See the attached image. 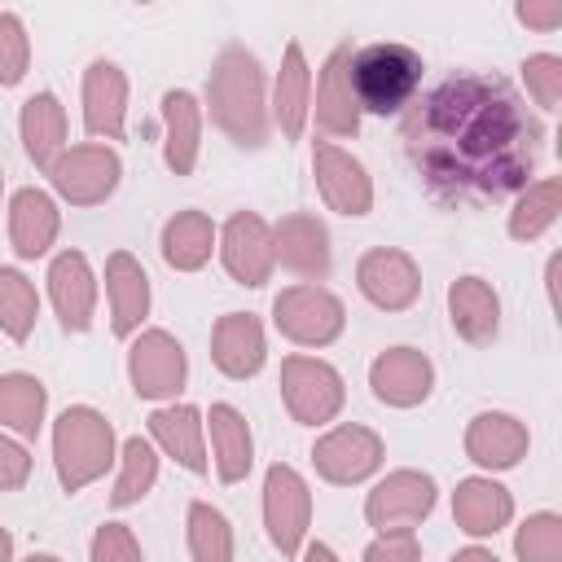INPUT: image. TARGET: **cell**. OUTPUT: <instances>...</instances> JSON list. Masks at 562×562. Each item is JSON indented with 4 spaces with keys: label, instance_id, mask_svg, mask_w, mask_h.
Instances as JSON below:
<instances>
[{
    "label": "cell",
    "instance_id": "cell-1",
    "mask_svg": "<svg viewBox=\"0 0 562 562\" xmlns=\"http://www.w3.org/2000/svg\"><path fill=\"white\" fill-rule=\"evenodd\" d=\"M400 140L439 202H501L531 184L540 123L501 75L461 70L413 97Z\"/></svg>",
    "mask_w": 562,
    "mask_h": 562
},
{
    "label": "cell",
    "instance_id": "cell-2",
    "mask_svg": "<svg viewBox=\"0 0 562 562\" xmlns=\"http://www.w3.org/2000/svg\"><path fill=\"white\" fill-rule=\"evenodd\" d=\"M206 97H211V119L237 145H250V149L263 145L268 119H263V75H259V57L255 53H246L241 44H228L215 57Z\"/></svg>",
    "mask_w": 562,
    "mask_h": 562
},
{
    "label": "cell",
    "instance_id": "cell-3",
    "mask_svg": "<svg viewBox=\"0 0 562 562\" xmlns=\"http://www.w3.org/2000/svg\"><path fill=\"white\" fill-rule=\"evenodd\" d=\"M422 53L395 40H378L351 53L347 61V83L360 110L369 114H400L404 105H413L417 88H422Z\"/></svg>",
    "mask_w": 562,
    "mask_h": 562
},
{
    "label": "cell",
    "instance_id": "cell-4",
    "mask_svg": "<svg viewBox=\"0 0 562 562\" xmlns=\"http://www.w3.org/2000/svg\"><path fill=\"white\" fill-rule=\"evenodd\" d=\"M53 457H57L61 487L66 492H79L114 457V430H110V422L101 413L83 408V404L79 408H66L57 417V430H53Z\"/></svg>",
    "mask_w": 562,
    "mask_h": 562
},
{
    "label": "cell",
    "instance_id": "cell-5",
    "mask_svg": "<svg viewBox=\"0 0 562 562\" xmlns=\"http://www.w3.org/2000/svg\"><path fill=\"white\" fill-rule=\"evenodd\" d=\"M272 312H277V329L294 342H307V347L334 342L342 334V303L329 290H316V285L281 290Z\"/></svg>",
    "mask_w": 562,
    "mask_h": 562
},
{
    "label": "cell",
    "instance_id": "cell-6",
    "mask_svg": "<svg viewBox=\"0 0 562 562\" xmlns=\"http://www.w3.org/2000/svg\"><path fill=\"white\" fill-rule=\"evenodd\" d=\"M281 395L290 404V413L303 426L329 422L342 404V378L325 364V360H307V356H290L281 364Z\"/></svg>",
    "mask_w": 562,
    "mask_h": 562
},
{
    "label": "cell",
    "instance_id": "cell-7",
    "mask_svg": "<svg viewBox=\"0 0 562 562\" xmlns=\"http://www.w3.org/2000/svg\"><path fill=\"white\" fill-rule=\"evenodd\" d=\"M435 505V483L430 474H417V470H395L386 474L369 501H364V514L373 527L382 531H413V522H422Z\"/></svg>",
    "mask_w": 562,
    "mask_h": 562
},
{
    "label": "cell",
    "instance_id": "cell-8",
    "mask_svg": "<svg viewBox=\"0 0 562 562\" xmlns=\"http://www.w3.org/2000/svg\"><path fill=\"white\" fill-rule=\"evenodd\" d=\"M307 514H312V496H307V483L299 479V470L272 465L263 479V522L281 553H299Z\"/></svg>",
    "mask_w": 562,
    "mask_h": 562
},
{
    "label": "cell",
    "instance_id": "cell-9",
    "mask_svg": "<svg viewBox=\"0 0 562 562\" xmlns=\"http://www.w3.org/2000/svg\"><path fill=\"white\" fill-rule=\"evenodd\" d=\"M127 369H132L136 395L162 400V395H176L180 382H184V351H180V342H176L171 334L149 329V334H140V338L132 342Z\"/></svg>",
    "mask_w": 562,
    "mask_h": 562
},
{
    "label": "cell",
    "instance_id": "cell-10",
    "mask_svg": "<svg viewBox=\"0 0 562 562\" xmlns=\"http://www.w3.org/2000/svg\"><path fill=\"white\" fill-rule=\"evenodd\" d=\"M382 465V439L364 426H338L316 443V470L329 483H360Z\"/></svg>",
    "mask_w": 562,
    "mask_h": 562
},
{
    "label": "cell",
    "instance_id": "cell-11",
    "mask_svg": "<svg viewBox=\"0 0 562 562\" xmlns=\"http://www.w3.org/2000/svg\"><path fill=\"white\" fill-rule=\"evenodd\" d=\"M53 184L70 202H101L119 184V158L101 145H79L53 162Z\"/></svg>",
    "mask_w": 562,
    "mask_h": 562
},
{
    "label": "cell",
    "instance_id": "cell-12",
    "mask_svg": "<svg viewBox=\"0 0 562 562\" xmlns=\"http://www.w3.org/2000/svg\"><path fill=\"white\" fill-rule=\"evenodd\" d=\"M272 237L268 224L250 211H237L224 228V268L241 281V285H263L272 272Z\"/></svg>",
    "mask_w": 562,
    "mask_h": 562
},
{
    "label": "cell",
    "instance_id": "cell-13",
    "mask_svg": "<svg viewBox=\"0 0 562 562\" xmlns=\"http://www.w3.org/2000/svg\"><path fill=\"white\" fill-rule=\"evenodd\" d=\"M316 184H321L325 202L334 211H342V215H364L369 202H373L364 167L351 154H342L338 145H329V140L316 145Z\"/></svg>",
    "mask_w": 562,
    "mask_h": 562
},
{
    "label": "cell",
    "instance_id": "cell-14",
    "mask_svg": "<svg viewBox=\"0 0 562 562\" xmlns=\"http://www.w3.org/2000/svg\"><path fill=\"white\" fill-rule=\"evenodd\" d=\"M123 110H127V79L114 61H92L83 75V123L92 136L119 140L123 136Z\"/></svg>",
    "mask_w": 562,
    "mask_h": 562
},
{
    "label": "cell",
    "instance_id": "cell-15",
    "mask_svg": "<svg viewBox=\"0 0 562 562\" xmlns=\"http://www.w3.org/2000/svg\"><path fill=\"white\" fill-rule=\"evenodd\" d=\"M417 285H422L417 281V268L400 250H369L360 259V290H364L369 303H378L386 312L408 307L417 299Z\"/></svg>",
    "mask_w": 562,
    "mask_h": 562
},
{
    "label": "cell",
    "instance_id": "cell-16",
    "mask_svg": "<svg viewBox=\"0 0 562 562\" xmlns=\"http://www.w3.org/2000/svg\"><path fill=\"white\" fill-rule=\"evenodd\" d=\"M369 382H373L378 400L408 408V404L430 395V360L422 351H413V347H391L386 356L373 360Z\"/></svg>",
    "mask_w": 562,
    "mask_h": 562
},
{
    "label": "cell",
    "instance_id": "cell-17",
    "mask_svg": "<svg viewBox=\"0 0 562 562\" xmlns=\"http://www.w3.org/2000/svg\"><path fill=\"white\" fill-rule=\"evenodd\" d=\"M347 61H351V48L338 44L321 70V83H316V123L334 136H356V127H360V105H356L351 83H347Z\"/></svg>",
    "mask_w": 562,
    "mask_h": 562
},
{
    "label": "cell",
    "instance_id": "cell-18",
    "mask_svg": "<svg viewBox=\"0 0 562 562\" xmlns=\"http://www.w3.org/2000/svg\"><path fill=\"white\" fill-rule=\"evenodd\" d=\"M48 285H53V303H57V316L66 329H88L92 325V272H88V259L79 250H66L53 259L48 268Z\"/></svg>",
    "mask_w": 562,
    "mask_h": 562
},
{
    "label": "cell",
    "instance_id": "cell-19",
    "mask_svg": "<svg viewBox=\"0 0 562 562\" xmlns=\"http://www.w3.org/2000/svg\"><path fill=\"white\" fill-rule=\"evenodd\" d=\"M272 255L303 272V277H325L329 272V237H325V224L312 220V215H290L277 224V246Z\"/></svg>",
    "mask_w": 562,
    "mask_h": 562
},
{
    "label": "cell",
    "instance_id": "cell-20",
    "mask_svg": "<svg viewBox=\"0 0 562 562\" xmlns=\"http://www.w3.org/2000/svg\"><path fill=\"white\" fill-rule=\"evenodd\" d=\"M105 285H110L114 334H132L145 321V312H149V277H145V268L127 250H119L105 263Z\"/></svg>",
    "mask_w": 562,
    "mask_h": 562
},
{
    "label": "cell",
    "instance_id": "cell-21",
    "mask_svg": "<svg viewBox=\"0 0 562 562\" xmlns=\"http://www.w3.org/2000/svg\"><path fill=\"white\" fill-rule=\"evenodd\" d=\"M211 356H215V364H220L228 378H250V373H259V364H263V329H259V321H255V316H241V312H228V316L215 325Z\"/></svg>",
    "mask_w": 562,
    "mask_h": 562
},
{
    "label": "cell",
    "instance_id": "cell-22",
    "mask_svg": "<svg viewBox=\"0 0 562 562\" xmlns=\"http://www.w3.org/2000/svg\"><path fill=\"white\" fill-rule=\"evenodd\" d=\"M452 514H457L461 531H470V536H492V531H501V527L509 522L514 501H509V492H505L501 483H492V479H465V483H457Z\"/></svg>",
    "mask_w": 562,
    "mask_h": 562
},
{
    "label": "cell",
    "instance_id": "cell-23",
    "mask_svg": "<svg viewBox=\"0 0 562 562\" xmlns=\"http://www.w3.org/2000/svg\"><path fill=\"white\" fill-rule=\"evenodd\" d=\"M9 233H13V250L22 259L44 255L53 246V237H57V206L48 202V193L18 189L13 193V211H9Z\"/></svg>",
    "mask_w": 562,
    "mask_h": 562
},
{
    "label": "cell",
    "instance_id": "cell-24",
    "mask_svg": "<svg viewBox=\"0 0 562 562\" xmlns=\"http://www.w3.org/2000/svg\"><path fill=\"white\" fill-rule=\"evenodd\" d=\"M465 452H470L479 465L505 470V465H514V461L527 452V430H522L509 413H483V417L470 422Z\"/></svg>",
    "mask_w": 562,
    "mask_h": 562
},
{
    "label": "cell",
    "instance_id": "cell-25",
    "mask_svg": "<svg viewBox=\"0 0 562 562\" xmlns=\"http://www.w3.org/2000/svg\"><path fill=\"white\" fill-rule=\"evenodd\" d=\"M448 307H452V325H457L461 338H470V342L496 338L501 303H496V294H492V285L483 277H461L448 290Z\"/></svg>",
    "mask_w": 562,
    "mask_h": 562
},
{
    "label": "cell",
    "instance_id": "cell-26",
    "mask_svg": "<svg viewBox=\"0 0 562 562\" xmlns=\"http://www.w3.org/2000/svg\"><path fill=\"white\" fill-rule=\"evenodd\" d=\"M149 430L154 439L193 474L206 470V457H202V413L193 404H176V408H158L149 417Z\"/></svg>",
    "mask_w": 562,
    "mask_h": 562
},
{
    "label": "cell",
    "instance_id": "cell-27",
    "mask_svg": "<svg viewBox=\"0 0 562 562\" xmlns=\"http://www.w3.org/2000/svg\"><path fill=\"white\" fill-rule=\"evenodd\" d=\"M22 140H26V154L53 171L61 145H66V114L57 105L53 92H35L26 105H22Z\"/></svg>",
    "mask_w": 562,
    "mask_h": 562
},
{
    "label": "cell",
    "instance_id": "cell-28",
    "mask_svg": "<svg viewBox=\"0 0 562 562\" xmlns=\"http://www.w3.org/2000/svg\"><path fill=\"white\" fill-rule=\"evenodd\" d=\"M211 443H215V470L224 483L246 479L250 470V426L233 404H211Z\"/></svg>",
    "mask_w": 562,
    "mask_h": 562
},
{
    "label": "cell",
    "instance_id": "cell-29",
    "mask_svg": "<svg viewBox=\"0 0 562 562\" xmlns=\"http://www.w3.org/2000/svg\"><path fill=\"white\" fill-rule=\"evenodd\" d=\"M162 114H167V167L184 176L193 171V158H198V132H202L198 101L184 88H171L162 97Z\"/></svg>",
    "mask_w": 562,
    "mask_h": 562
},
{
    "label": "cell",
    "instance_id": "cell-30",
    "mask_svg": "<svg viewBox=\"0 0 562 562\" xmlns=\"http://www.w3.org/2000/svg\"><path fill=\"white\" fill-rule=\"evenodd\" d=\"M307 61H303V48L290 40L285 44V61H281V75H277V123L285 132V140H294L303 132V119H307Z\"/></svg>",
    "mask_w": 562,
    "mask_h": 562
},
{
    "label": "cell",
    "instance_id": "cell-31",
    "mask_svg": "<svg viewBox=\"0 0 562 562\" xmlns=\"http://www.w3.org/2000/svg\"><path fill=\"white\" fill-rule=\"evenodd\" d=\"M211 241H215V228L202 211H180L167 228H162V255L171 268H202L211 259Z\"/></svg>",
    "mask_w": 562,
    "mask_h": 562
},
{
    "label": "cell",
    "instance_id": "cell-32",
    "mask_svg": "<svg viewBox=\"0 0 562 562\" xmlns=\"http://www.w3.org/2000/svg\"><path fill=\"white\" fill-rule=\"evenodd\" d=\"M44 417V382L31 373H4L0 378V426H13L18 435H35Z\"/></svg>",
    "mask_w": 562,
    "mask_h": 562
},
{
    "label": "cell",
    "instance_id": "cell-33",
    "mask_svg": "<svg viewBox=\"0 0 562 562\" xmlns=\"http://www.w3.org/2000/svg\"><path fill=\"white\" fill-rule=\"evenodd\" d=\"M189 549H193V562H233L228 518L206 501L189 505Z\"/></svg>",
    "mask_w": 562,
    "mask_h": 562
},
{
    "label": "cell",
    "instance_id": "cell-34",
    "mask_svg": "<svg viewBox=\"0 0 562 562\" xmlns=\"http://www.w3.org/2000/svg\"><path fill=\"white\" fill-rule=\"evenodd\" d=\"M35 316H40L35 285L18 268H0V329L22 342L31 334V325H35Z\"/></svg>",
    "mask_w": 562,
    "mask_h": 562
},
{
    "label": "cell",
    "instance_id": "cell-35",
    "mask_svg": "<svg viewBox=\"0 0 562 562\" xmlns=\"http://www.w3.org/2000/svg\"><path fill=\"white\" fill-rule=\"evenodd\" d=\"M154 479H158V457H154V448L136 435V439L123 443V474H119L110 501H114V505H132V501H140V496L154 487Z\"/></svg>",
    "mask_w": 562,
    "mask_h": 562
},
{
    "label": "cell",
    "instance_id": "cell-36",
    "mask_svg": "<svg viewBox=\"0 0 562 562\" xmlns=\"http://www.w3.org/2000/svg\"><path fill=\"white\" fill-rule=\"evenodd\" d=\"M553 215H558V180H540V184H527V193H522L518 211L509 215V233H514L518 241H527V237H540V233L553 224Z\"/></svg>",
    "mask_w": 562,
    "mask_h": 562
},
{
    "label": "cell",
    "instance_id": "cell-37",
    "mask_svg": "<svg viewBox=\"0 0 562 562\" xmlns=\"http://www.w3.org/2000/svg\"><path fill=\"white\" fill-rule=\"evenodd\" d=\"M522 562H562V518L558 514H536L522 522L514 540Z\"/></svg>",
    "mask_w": 562,
    "mask_h": 562
},
{
    "label": "cell",
    "instance_id": "cell-38",
    "mask_svg": "<svg viewBox=\"0 0 562 562\" xmlns=\"http://www.w3.org/2000/svg\"><path fill=\"white\" fill-rule=\"evenodd\" d=\"M522 79H527V92L536 97L540 110H558V101H562V57H553V53L527 57Z\"/></svg>",
    "mask_w": 562,
    "mask_h": 562
},
{
    "label": "cell",
    "instance_id": "cell-39",
    "mask_svg": "<svg viewBox=\"0 0 562 562\" xmlns=\"http://www.w3.org/2000/svg\"><path fill=\"white\" fill-rule=\"evenodd\" d=\"M26 75V31L18 13H0V83H18Z\"/></svg>",
    "mask_w": 562,
    "mask_h": 562
},
{
    "label": "cell",
    "instance_id": "cell-40",
    "mask_svg": "<svg viewBox=\"0 0 562 562\" xmlns=\"http://www.w3.org/2000/svg\"><path fill=\"white\" fill-rule=\"evenodd\" d=\"M92 562H140V549L123 522H105L92 536Z\"/></svg>",
    "mask_w": 562,
    "mask_h": 562
},
{
    "label": "cell",
    "instance_id": "cell-41",
    "mask_svg": "<svg viewBox=\"0 0 562 562\" xmlns=\"http://www.w3.org/2000/svg\"><path fill=\"white\" fill-rule=\"evenodd\" d=\"M364 562H417V536L413 531H382L364 549Z\"/></svg>",
    "mask_w": 562,
    "mask_h": 562
},
{
    "label": "cell",
    "instance_id": "cell-42",
    "mask_svg": "<svg viewBox=\"0 0 562 562\" xmlns=\"http://www.w3.org/2000/svg\"><path fill=\"white\" fill-rule=\"evenodd\" d=\"M26 474H31V457H26V448L0 435V492L22 487V483H26Z\"/></svg>",
    "mask_w": 562,
    "mask_h": 562
},
{
    "label": "cell",
    "instance_id": "cell-43",
    "mask_svg": "<svg viewBox=\"0 0 562 562\" xmlns=\"http://www.w3.org/2000/svg\"><path fill=\"white\" fill-rule=\"evenodd\" d=\"M518 22H531V26H558L562 22V4H518Z\"/></svg>",
    "mask_w": 562,
    "mask_h": 562
},
{
    "label": "cell",
    "instance_id": "cell-44",
    "mask_svg": "<svg viewBox=\"0 0 562 562\" xmlns=\"http://www.w3.org/2000/svg\"><path fill=\"white\" fill-rule=\"evenodd\" d=\"M452 562H496V558H492L487 549H461V553H457Z\"/></svg>",
    "mask_w": 562,
    "mask_h": 562
},
{
    "label": "cell",
    "instance_id": "cell-45",
    "mask_svg": "<svg viewBox=\"0 0 562 562\" xmlns=\"http://www.w3.org/2000/svg\"><path fill=\"white\" fill-rule=\"evenodd\" d=\"M307 562H338V558H334L329 544H312V549H307Z\"/></svg>",
    "mask_w": 562,
    "mask_h": 562
},
{
    "label": "cell",
    "instance_id": "cell-46",
    "mask_svg": "<svg viewBox=\"0 0 562 562\" xmlns=\"http://www.w3.org/2000/svg\"><path fill=\"white\" fill-rule=\"evenodd\" d=\"M9 553H13V536L0 531V562H9Z\"/></svg>",
    "mask_w": 562,
    "mask_h": 562
},
{
    "label": "cell",
    "instance_id": "cell-47",
    "mask_svg": "<svg viewBox=\"0 0 562 562\" xmlns=\"http://www.w3.org/2000/svg\"><path fill=\"white\" fill-rule=\"evenodd\" d=\"M26 562H57V558H53V553H31Z\"/></svg>",
    "mask_w": 562,
    "mask_h": 562
}]
</instances>
